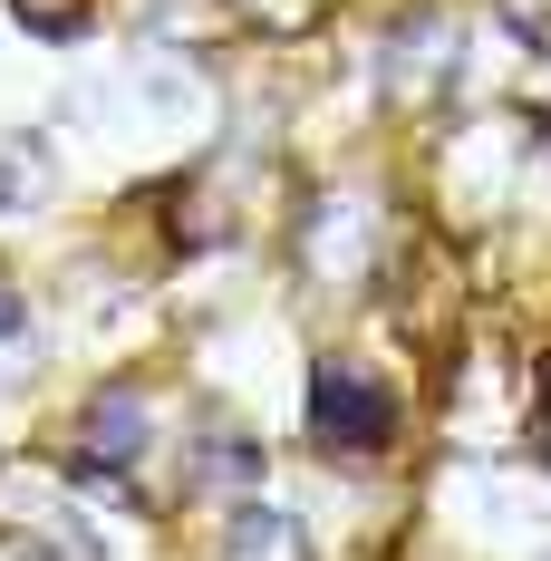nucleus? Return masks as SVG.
<instances>
[{"mask_svg":"<svg viewBox=\"0 0 551 561\" xmlns=\"http://www.w3.org/2000/svg\"><path fill=\"white\" fill-rule=\"evenodd\" d=\"M222 561H300V523H290L280 504H242V513H232Z\"/></svg>","mask_w":551,"mask_h":561,"instance_id":"20e7f679","label":"nucleus"},{"mask_svg":"<svg viewBox=\"0 0 551 561\" xmlns=\"http://www.w3.org/2000/svg\"><path fill=\"white\" fill-rule=\"evenodd\" d=\"M88 455H97V465H136V455H146V397L136 388H107L88 407Z\"/></svg>","mask_w":551,"mask_h":561,"instance_id":"7ed1b4c3","label":"nucleus"},{"mask_svg":"<svg viewBox=\"0 0 551 561\" xmlns=\"http://www.w3.org/2000/svg\"><path fill=\"white\" fill-rule=\"evenodd\" d=\"M445 68H455V20H445V10H426V20H406V30L387 39V98H397V107L436 98Z\"/></svg>","mask_w":551,"mask_h":561,"instance_id":"f03ea898","label":"nucleus"},{"mask_svg":"<svg viewBox=\"0 0 551 561\" xmlns=\"http://www.w3.org/2000/svg\"><path fill=\"white\" fill-rule=\"evenodd\" d=\"M252 465H262V455L242 446V436H232V426H222L214 446H204V474H252Z\"/></svg>","mask_w":551,"mask_h":561,"instance_id":"423d86ee","label":"nucleus"},{"mask_svg":"<svg viewBox=\"0 0 551 561\" xmlns=\"http://www.w3.org/2000/svg\"><path fill=\"white\" fill-rule=\"evenodd\" d=\"M310 416H320V436L330 446H387V426H397V407H387V388L358 368V358H320V378H310Z\"/></svg>","mask_w":551,"mask_h":561,"instance_id":"f257e3e1","label":"nucleus"},{"mask_svg":"<svg viewBox=\"0 0 551 561\" xmlns=\"http://www.w3.org/2000/svg\"><path fill=\"white\" fill-rule=\"evenodd\" d=\"M30 194H39V146L20 136V146H0V214H10V204H30Z\"/></svg>","mask_w":551,"mask_h":561,"instance_id":"39448f33","label":"nucleus"},{"mask_svg":"<svg viewBox=\"0 0 551 561\" xmlns=\"http://www.w3.org/2000/svg\"><path fill=\"white\" fill-rule=\"evenodd\" d=\"M20 330V290H10V280H0V339Z\"/></svg>","mask_w":551,"mask_h":561,"instance_id":"0eeeda50","label":"nucleus"}]
</instances>
